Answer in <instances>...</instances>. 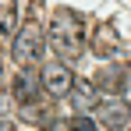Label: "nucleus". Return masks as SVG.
I'll return each mask as SVG.
<instances>
[{
	"instance_id": "15",
	"label": "nucleus",
	"mask_w": 131,
	"mask_h": 131,
	"mask_svg": "<svg viewBox=\"0 0 131 131\" xmlns=\"http://www.w3.org/2000/svg\"><path fill=\"white\" fill-rule=\"evenodd\" d=\"M124 131H131V128H124Z\"/></svg>"
},
{
	"instance_id": "10",
	"label": "nucleus",
	"mask_w": 131,
	"mask_h": 131,
	"mask_svg": "<svg viewBox=\"0 0 131 131\" xmlns=\"http://www.w3.org/2000/svg\"><path fill=\"white\" fill-rule=\"evenodd\" d=\"M50 113H53V110L36 99V103H25V106H21V121H28V124H43V128H46V124H53Z\"/></svg>"
},
{
	"instance_id": "14",
	"label": "nucleus",
	"mask_w": 131,
	"mask_h": 131,
	"mask_svg": "<svg viewBox=\"0 0 131 131\" xmlns=\"http://www.w3.org/2000/svg\"><path fill=\"white\" fill-rule=\"evenodd\" d=\"M0 113H4V99H0Z\"/></svg>"
},
{
	"instance_id": "9",
	"label": "nucleus",
	"mask_w": 131,
	"mask_h": 131,
	"mask_svg": "<svg viewBox=\"0 0 131 131\" xmlns=\"http://www.w3.org/2000/svg\"><path fill=\"white\" fill-rule=\"evenodd\" d=\"M0 36H18V0H0Z\"/></svg>"
},
{
	"instance_id": "12",
	"label": "nucleus",
	"mask_w": 131,
	"mask_h": 131,
	"mask_svg": "<svg viewBox=\"0 0 131 131\" xmlns=\"http://www.w3.org/2000/svg\"><path fill=\"white\" fill-rule=\"evenodd\" d=\"M43 131H71V124H67V121H53V124H46Z\"/></svg>"
},
{
	"instance_id": "13",
	"label": "nucleus",
	"mask_w": 131,
	"mask_h": 131,
	"mask_svg": "<svg viewBox=\"0 0 131 131\" xmlns=\"http://www.w3.org/2000/svg\"><path fill=\"white\" fill-rule=\"evenodd\" d=\"M0 131H11V124H7V121H0Z\"/></svg>"
},
{
	"instance_id": "2",
	"label": "nucleus",
	"mask_w": 131,
	"mask_h": 131,
	"mask_svg": "<svg viewBox=\"0 0 131 131\" xmlns=\"http://www.w3.org/2000/svg\"><path fill=\"white\" fill-rule=\"evenodd\" d=\"M43 50H46V32H43V25L32 18V21H25L21 28H18V36H14V43H11V60L18 67H36L39 57H43Z\"/></svg>"
},
{
	"instance_id": "4",
	"label": "nucleus",
	"mask_w": 131,
	"mask_h": 131,
	"mask_svg": "<svg viewBox=\"0 0 131 131\" xmlns=\"http://www.w3.org/2000/svg\"><path fill=\"white\" fill-rule=\"evenodd\" d=\"M39 78H43V89L53 96V99H60V96H71V89H74V71H71L64 60H46Z\"/></svg>"
},
{
	"instance_id": "7",
	"label": "nucleus",
	"mask_w": 131,
	"mask_h": 131,
	"mask_svg": "<svg viewBox=\"0 0 131 131\" xmlns=\"http://www.w3.org/2000/svg\"><path fill=\"white\" fill-rule=\"evenodd\" d=\"M121 36H117V28L113 25H96L92 28V50H96V57H121Z\"/></svg>"
},
{
	"instance_id": "6",
	"label": "nucleus",
	"mask_w": 131,
	"mask_h": 131,
	"mask_svg": "<svg viewBox=\"0 0 131 131\" xmlns=\"http://www.w3.org/2000/svg\"><path fill=\"white\" fill-rule=\"evenodd\" d=\"M39 89H43V78H39V71H36V67H21V71L11 78V96H14L21 106L39 99Z\"/></svg>"
},
{
	"instance_id": "3",
	"label": "nucleus",
	"mask_w": 131,
	"mask_h": 131,
	"mask_svg": "<svg viewBox=\"0 0 131 131\" xmlns=\"http://www.w3.org/2000/svg\"><path fill=\"white\" fill-rule=\"evenodd\" d=\"M92 85L99 92H106V96H121L124 99V92L131 85V60H110V64H103L96 71Z\"/></svg>"
},
{
	"instance_id": "11",
	"label": "nucleus",
	"mask_w": 131,
	"mask_h": 131,
	"mask_svg": "<svg viewBox=\"0 0 131 131\" xmlns=\"http://www.w3.org/2000/svg\"><path fill=\"white\" fill-rule=\"evenodd\" d=\"M67 124H71V131H96V117H89V113H78V117H71Z\"/></svg>"
},
{
	"instance_id": "8",
	"label": "nucleus",
	"mask_w": 131,
	"mask_h": 131,
	"mask_svg": "<svg viewBox=\"0 0 131 131\" xmlns=\"http://www.w3.org/2000/svg\"><path fill=\"white\" fill-rule=\"evenodd\" d=\"M71 103H74V110H78V113H96V106H99L103 99H99V89L92 85V82H85V78H74Z\"/></svg>"
},
{
	"instance_id": "5",
	"label": "nucleus",
	"mask_w": 131,
	"mask_h": 131,
	"mask_svg": "<svg viewBox=\"0 0 131 131\" xmlns=\"http://www.w3.org/2000/svg\"><path fill=\"white\" fill-rule=\"evenodd\" d=\"M96 121H99L103 128H110V131L131 128V106H128V99H121V96L103 99V103L96 106Z\"/></svg>"
},
{
	"instance_id": "1",
	"label": "nucleus",
	"mask_w": 131,
	"mask_h": 131,
	"mask_svg": "<svg viewBox=\"0 0 131 131\" xmlns=\"http://www.w3.org/2000/svg\"><path fill=\"white\" fill-rule=\"evenodd\" d=\"M46 39H50L53 53H57L64 64H74V60L85 53V25L78 18V11L57 7L53 18H50V28H46Z\"/></svg>"
}]
</instances>
